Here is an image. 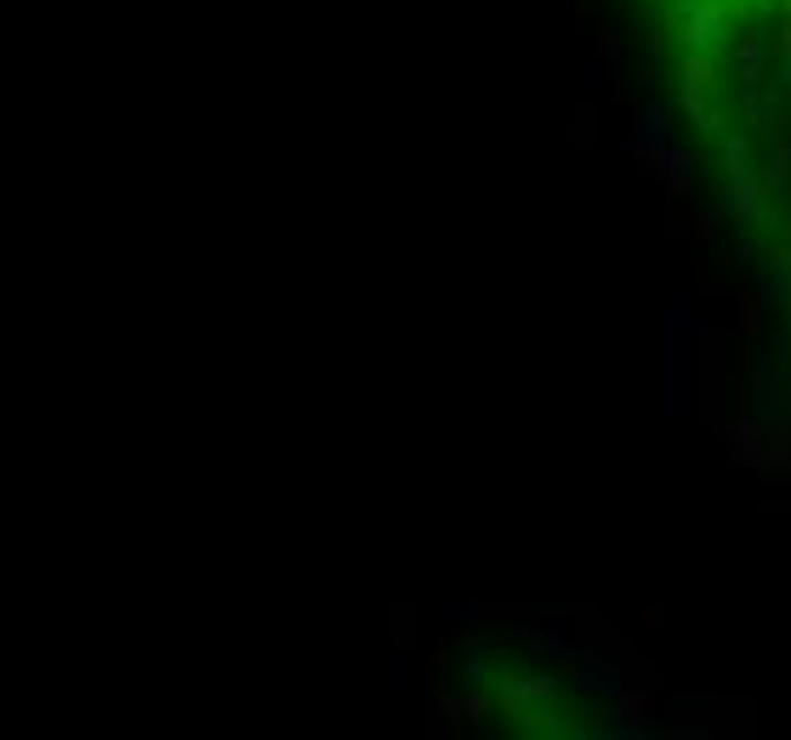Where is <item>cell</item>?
<instances>
[{"instance_id":"2","label":"cell","mask_w":791,"mask_h":740,"mask_svg":"<svg viewBox=\"0 0 791 740\" xmlns=\"http://www.w3.org/2000/svg\"><path fill=\"white\" fill-rule=\"evenodd\" d=\"M632 137H638V148H644V154H649V148L660 154V148H666V137H672V108H666V103H649V108L638 114V132H632Z\"/></svg>"},{"instance_id":"1","label":"cell","mask_w":791,"mask_h":740,"mask_svg":"<svg viewBox=\"0 0 791 740\" xmlns=\"http://www.w3.org/2000/svg\"><path fill=\"white\" fill-rule=\"evenodd\" d=\"M666 416H700V308L684 285L666 291Z\"/></svg>"}]
</instances>
